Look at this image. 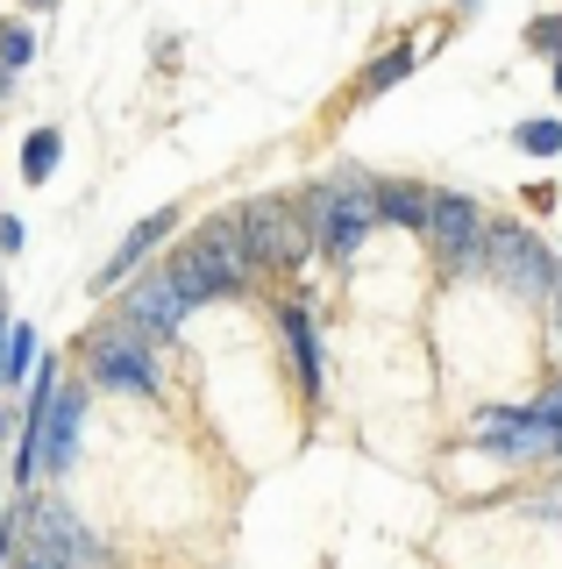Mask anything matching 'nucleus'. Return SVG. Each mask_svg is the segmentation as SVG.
<instances>
[{
    "mask_svg": "<svg viewBox=\"0 0 562 569\" xmlns=\"http://www.w3.org/2000/svg\"><path fill=\"white\" fill-rule=\"evenodd\" d=\"M250 271H257V263L242 257L235 213H228V221H214L207 236H192V242L179 249V257H171L164 284L185 299V307H207V299H228V292H242V284H250Z\"/></svg>",
    "mask_w": 562,
    "mask_h": 569,
    "instance_id": "obj_1",
    "label": "nucleus"
},
{
    "mask_svg": "<svg viewBox=\"0 0 562 569\" xmlns=\"http://www.w3.org/2000/svg\"><path fill=\"white\" fill-rule=\"evenodd\" d=\"M484 263H491V278L505 284V292H520V299H549L562 271H555V257L541 249L534 228H520V221H499V228H484Z\"/></svg>",
    "mask_w": 562,
    "mask_h": 569,
    "instance_id": "obj_2",
    "label": "nucleus"
},
{
    "mask_svg": "<svg viewBox=\"0 0 562 569\" xmlns=\"http://www.w3.org/2000/svg\"><path fill=\"white\" fill-rule=\"evenodd\" d=\"M235 236H242V257L250 263H292V257L313 249L307 221H300V200H278V192H263V200H250L235 213Z\"/></svg>",
    "mask_w": 562,
    "mask_h": 569,
    "instance_id": "obj_3",
    "label": "nucleus"
},
{
    "mask_svg": "<svg viewBox=\"0 0 562 569\" xmlns=\"http://www.w3.org/2000/svg\"><path fill=\"white\" fill-rule=\"evenodd\" d=\"M86 356H93V378L100 385H121V391H157V342L143 328H108L86 342Z\"/></svg>",
    "mask_w": 562,
    "mask_h": 569,
    "instance_id": "obj_4",
    "label": "nucleus"
},
{
    "mask_svg": "<svg viewBox=\"0 0 562 569\" xmlns=\"http://www.w3.org/2000/svg\"><path fill=\"white\" fill-rule=\"evenodd\" d=\"M29 548H43V556L64 562V569H108V548H100L93 533L79 527V512L58 506V498L29 506Z\"/></svg>",
    "mask_w": 562,
    "mask_h": 569,
    "instance_id": "obj_5",
    "label": "nucleus"
},
{
    "mask_svg": "<svg viewBox=\"0 0 562 569\" xmlns=\"http://www.w3.org/2000/svg\"><path fill=\"white\" fill-rule=\"evenodd\" d=\"M484 213L478 200H463V192H434V207H428V236L442 242V257L455 263V271H478L484 263Z\"/></svg>",
    "mask_w": 562,
    "mask_h": 569,
    "instance_id": "obj_6",
    "label": "nucleus"
},
{
    "mask_svg": "<svg viewBox=\"0 0 562 569\" xmlns=\"http://www.w3.org/2000/svg\"><path fill=\"white\" fill-rule=\"evenodd\" d=\"M79 420H86V391H50L43 427H37V470H72V456H79Z\"/></svg>",
    "mask_w": 562,
    "mask_h": 569,
    "instance_id": "obj_7",
    "label": "nucleus"
},
{
    "mask_svg": "<svg viewBox=\"0 0 562 569\" xmlns=\"http://www.w3.org/2000/svg\"><path fill=\"white\" fill-rule=\"evenodd\" d=\"M470 435L484 441V449H499V456H513V462H534V456H549L555 449V435L541 427L534 413H478V427Z\"/></svg>",
    "mask_w": 562,
    "mask_h": 569,
    "instance_id": "obj_8",
    "label": "nucleus"
},
{
    "mask_svg": "<svg viewBox=\"0 0 562 569\" xmlns=\"http://www.w3.org/2000/svg\"><path fill=\"white\" fill-rule=\"evenodd\" d=\"M121 313H129V328H143L150 342H157V335H179V320H185L192 307H185L179 292H171L164 278H143V284L129 292V307H121Z\"/></svg>",
    "mask_w": 562,
    "mask_h": 569,
    "instance_id": "obj_9",
    "label": "nucleus"
},
{
    "mask_svg": "<svg viewBox=\"0 0 562 569\" xmlns=\"http://www.w3.org/2000/svg\"><path fill=\"white\" fill-rule=\"evenodd\" d=\"M164 228H179V213H171V207H157V213H150V221H136V228H129V242H121V249H114V257H108V271H100V278H93V292H100V284H114V278H129V271H136V263H143V257H150V249H157V236H164Z\"/></svg>",
    "mask_w": 562,
    "mask_h": 569,
    "instance_id": "obj_10",
    "label": "nucleus"
},
{
    "mask_svg": "<svg viewBox=\"0 0 562 569\" xmlns=\"http://www.w3.org/2000/svg\"><path fill=\"white\" fill-rule=\"evenodd\" d=\"M428 207H434L428 186H378V221H392V228H420L428 236Z\"/></svg>",
    "mask_w": 562,
    "mask_h": 569,
    "instance_id": "obj_11",
    "label": "nucleus"
},
{
    "mask_svg": "<svg viewBox=\"0 0 562 569\" xmlns=\"http://www.w3.org/2000/svg\"><path fill=\"white\" fill-rule=\"evenodd\" d=\"M285 342H292V363H300V385H307V391H321V349H313V328H307V313H300V307L285 313Z\"/></svg>",
    "mask_w": 562,
    "mask_h": 569,
    "instance_id": "obj_12",
    "label": "nucleus"
},
{
    "mask_svg": "<svg viewBox=\"0 0 562 569\" xmlns=\"http://www.w3.org/2000/svg\"><path fill=\"white\" fill-rule=\"evenodd\" d=\"M58 150H64V142H58V129H37V136L22 142V178H29V186H43V178H50V164H58Z\"/></svg>",
    "mask_w": 562,
    "mask_h": 569,
    "instance_id": "obj_13",
    "label": "nucleus"
},
{
    "mask_svg": "<svg viewBox=\"0 0 562 569\" xmlns=\"http://www.w3.org/2000/svg\"><path fill=\"white\" fill-rule=\"evenodd\" d=\"M29 363H37V335H29V328H8V335H0V378H22Z\"/></svg>",
    "mask_w": 562,
    "mask_h": 569,
    "instance_id": "obj_14",
    "label": "nucleus"
},
{
    "mask_svg": "<svg viewBox=\"0 0 562 569\" xmlns=\"http://www.w3.org/2000/svg\"><path fill=\"white\" fill-rule=\"evenodd\" d=\"M513 142H520L526 157H555V150H562V121H526Z\"/></svg>",
    "mask_w": 562,
    "mask_h": 569,
    "instance_id": "obj_15",
    "label": "nucleus"
},
{
    "mask_svg": "<svg viewBox=\"0 0 562 569\" xmlns=\"http://www.w3.org/2000/svg\"><path fill=\"white\" fill-rule=\"evenodd\" d=\"M407 71H413V58H407V50H392V58H378L371 71H363V86H371V93H384V86H399Z\"/></svg>",
    "mask_w": 562,
    "mask_h": 569,
    "instance_id": "obj_16",
    "label": "nucleus"
},
{
    "mask_svg": "<svg viewBox=\"0 0 562 569\" xmlns=\"http://www.w3.org/2000/svg\"><path fill=\"white\" fill-rule=\"evenodd\" d=\"M0 64H8V71H22V64H29V29H22V22L0 29Z\"/></svg>",
    "mask_w": 562,
    "mask_h": 569,
    "instance_id": "obj_17",
    "label": "nucleus"
},
{
    "mask_svg": "<svg viewBox=\"0 0 562 569\" xmlns=\"http://www.w3.org/2000/svg\"><path fill=\"white\" fill-rule=\"evenodd\" d=\"M534 420H541V427H549V435H562V378H555L549 391H541V406H534Z\"/></svg>",
    "mask_w": 562,
    "mask_h": 569,
    "instance_id": "obj_18",
    "label": "nucleus"
},
{
    "mask_svg": "<svg viewBox=\"0 0 562 569\" xmlns=\"http://www.w3.org/2000/svg\"><path fill=\"white\" fill-rule=\"evenodd\" d=\"M526 43H534V50H555V58H562V22H534V29H526Z\"/></svg>",
    "mask_w": 562,
    "mask_h": 569,
    "instance_id": "obj_19",
    "label": "nucleus"
},
{
    "mask_svg": "<svg viewBox=\"0 0 562 569\" xmlns=\"http://www.w3.org/2000/svg\"><path fill=\"white\" fill-rule=\"evenodd\" d=\"M22 569H64V562H50L43 548H29V556H22Z\"/></svg>",
    "mask_w": 562,
    "mask_h": 569,
    "instance_id": "obj_20",
    "label": "nucleus"
},
{
    "mask_svg": "<svg viewBox=\"0 0 562 569\" xmlns=\"http://www.w3.org/2000/svg\"><path fill=\"white\" fill-rule=\"evenodd\" d=\"M555 342H562V313H555Z\"/></svg>",
    "mask_w": 562,
    "mask_h": 569,
    "instance_id": "obj_21",
    "label": "nucleus"
},
{
    "mask_svg": "<svg viewBox=\"0 0 562 569\" xmlns=\"http://www.w3.org/2000/svg\"><path fill=\"white\" fill-rule=\"evenodd\" d=\"M29 8H50V0H29Z\"/></svg>",
    "mask_w": 562,
    "mask_h": 569,
    "instance_id": "obj_22",
    "label": "nucleus"
},
{
    "mask_svg": "<svg viewBox=\"0 0 562 569\" xmlns=\"http://www.w3.org/2000/svg\"><path fill=\"white\" fill-rule=\"evenodd\" d=\"M555 86H562V64H555Z\"/></svg>",
    "mask_w": 562,
    "mask_h": 569,
    "instance_id": "obj_23",
    "label": "nucleus"
},
{
    "mask_svg": "<svg viewBox=\"0 0 562 569\" xmlns=\"http://www.w3.org/2000/svg\"><path fill=\"white\" fill-rule=\"evenodd\" d=\"M555 456H562V435H555Z\"/></svg>",
    "mask_w": 562,
    "mask_h": 569,
    "instance_id": "obj_24",
    "label": "nucleus"
},
{
    "mask_svg": "<svg viewBox=\"0 0 562 569\" xmlns=\"http://www.w3.org/2000/svg\"><path fill=\"white\" fill-rule=\"evenodd\" d=\"M0 427H8V420H0Z\"/></svg>",
    "mask_w": 562,
    "mask_h": 569,
    "instance_id": "obj_25",
    "label": "nucleus"
}]
</instances>
